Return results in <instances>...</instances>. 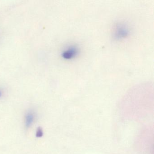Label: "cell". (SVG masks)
I'll use <instances>...</instances> for the list:
<instances>
[{"label": "cell", "instance_id": "277c9868", "mask_svg": "<svg viewBox=\"0 0 154 154\" xmlns=\"http://www.w3.org/2000/svg\"><path fill=\"white\" fill-rule=\"evenodd\" d=\"M43 135V130H42V128L39 127L37 129V130L36 131V136L37 137H42Z\"/></svg>", "mask_w": 154, "mask_h": 154}, {"label": "cell", "instance_id": "5b68a950", "mask_svg": "<svg viewBox=\"0 0 154 154\" xmlns=\"http://www.w3.org/2000/svg\"><path fill=\"white\" fill-rule=\"evenodd\" d=\"M0 96H1V92H0Z\"/></svg>", "mask_w": 154, "mask_h": 154}, {"label": "cell", "instance_id": "7a4b0ae2", "mask_svg": "<svg viewBox=\"0 0 154 154\" xmlns=\"http://www.w3.org/2000/svg\"><path fill=\"white\" fill-rule=\"evenodd\" d=\"M128 29L127 27L120 25L118 27L115 33V37L117 38H121L125 37L128 35Z\"/></svg>", "mask_w": 154, "mask_h": 154}, {"label": "cell", "instance_id": "6da1fadb", "mask_svg": "<svg viewBox=\"0 0 154 154\" xmlns=\"http://www.w3.org/2000/svg\"><path fill=\"white\" fill-rule=\"evenodd\" d=\"M78 54V49L74 46L69 47L62 54V56L66 59H71L77 55Z\"/></svg>", "mask_w": 154, "mask_h": 154}, {"label": "cell", "instance_id": "3957f363", "mask_svg": "<svg viewBox=\"0 0 154 154\" xmlns=\"http://www.w3.org/2000/svg\"><path fill=\"white\" fill-rule=\"evenodd\" d=\"M35 119V114L33 112H29L26 115V125L27 128L30 127V125L32 124Z\"/></svg>", "mask_w": 154, "mask_h": 154}]
</instances>
